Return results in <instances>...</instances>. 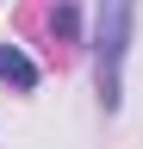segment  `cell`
<instances>
[{
  "mask_svg": "<svg viewBox=\"0 0 143 149\" xmlns=\"http://www.w3.org/2000/svg\"><path fill=\"white\" fill-rule=\"evenodd\" d=\"M131 19H137V0H100V13H93V81H100V106L106 112H118V100H124Z\"/></svg>",
  "mask_w": 143,
  "mask_h": 149,
  "instance_id": "1",
  "label": "cell"
},
{
  "mask_svg": "<svg viewBox=\"0 0 143 149\" xmlns=\"http://www.w3.org/2000/svg\"><path fill=\"white\" fill-rule=\"evenodd\" d=\"M0 81H13L19 93H31L38 87V62H31L19 44H0Z\"/></svg>",
  "mask_w": 143,
  "mask_h": 149,
  "instance_id": "2",
  "label": "cell"
}]
</instances>
